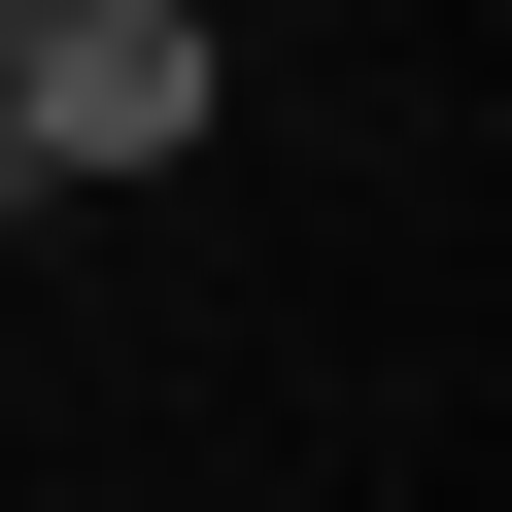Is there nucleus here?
<instances>
[{"mask_svg":"<svg viewBox=\"0 0 512 512\" xmlns=\"http://www.w3.org/2000/svg\"><path fill=\"white\" fill-rule=\"evenodd\" d=\"M171 137H205V35L171 0H35V35H0V205H103Z\"/></svg>","mask_w":512,"mask_h":512,"instance_id":"nucleus-1","label":"nucleus"},{"mask_svg":"<svg viewBox=\"0 0 512 512\" xmlns=\"http://www.w3.org/2000/svg\"><path fill=\"white\" fill-rule=\"evenodd\" d=\"M0 35H35V0H0Z\"/></svg>","mask_w":512,"mask_h":512,"instance_id":"nucleus-2","label":"nucleus"}]
</instances>
